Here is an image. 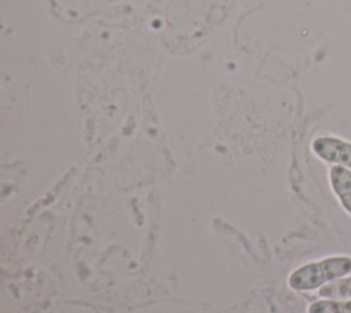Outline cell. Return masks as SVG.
Wrapping results in <instances>:
<instances>
[{
    "mask_svg": "<svg viewBox=\"0 0 351 313\" xmlns=\"http://www.w3.org/2000/svg\"><path fill=\"white\" fill-rule=\"evenodd\" d=\"M350 273V255H330L293 269L288 276V287L298 292L314 291Z\"/></svg>",
    "mask_w": 351,
    "mask_h": 313,
    "instance_id": "cell-1",
    "label": "cell"
},
{
    "mask_svg": "<svg viewBox=\"0 0 351 313\" xmlns=\"http://www.w3.org/2000/svg\"><path fill=\"white\" fill-rule=\"evenodd\" d=\"M311 151L324 162L351 170V143L335 136H318L311 143Z\"/></svg>",
    "mask_w": 351,
    "mask_h": 313,
    "instance_id": "cell-2",
    "label": "cell"
},
{
    "mask_svg": "<svg viewBox=\"0 0 351 313\" xmlns=\"http://www.w3.org/2000/svg\"><path fill=\"white\" fill-rule=\"evenodd\" d=\"M329 183L340 205L351 216V170L333 165L329 169Z\"/></svg>",
    "mask_w": 351,
    "mask_h": 313,
    "instance_id": "cell-3",
    "label": "cell"
},
{
    "mask_svg": "<svg viewBox=\"0 0 351 313\" xmlns=\"http://www.w3.org/2000/svg\"><path fill=\"white\" fill-rule=\"evenodd\" d=\"M318 295L321 298L351 299V273L321 287Z\"/></svg>",
    "mask_w": 351,
    "mask_h": 313,
    "instance_id": "cell-4",
    "label": "cell"
},
{
    "mask_svg": "<svg viewBox=\"0 0 351 313\" xmlns=\"http://www.w3.org/2000/svg\"><path fill=\"white\" fill-rule=\"evenodd\" d=\"M307 313H351V299L321 298L308 305Z\"/></svg>",
    "mask_w": 351,
    "mask_h": 313,
    "instance_id": "cell-5",
    "label": "cell"
}]
</instances>
